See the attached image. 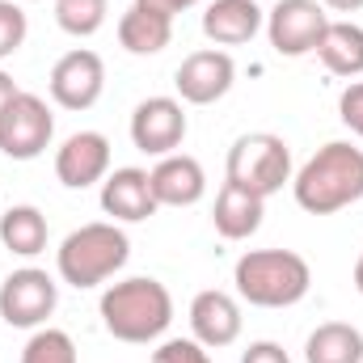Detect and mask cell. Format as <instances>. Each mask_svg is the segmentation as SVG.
Masks as SVG:
<instances>
[{"label":"cell","instance_id":"cell-27","mask_svg":"<svg viewBox=\"0 0 363 363\" xmlns=\"http://www.w3.org/2000/svg\"><path fill=\"white\" fill-rule=\"evenodd\" d=\"M241 363H291V355L271 342V338H262V342H250L245 351H241Z\"/></svg>","mask_w":363,"mask_h":363},{"label":"cell","instance_id":"cell-8","mask_svg":"<svg viewBox=\"0 0 363 363\" xmlns=\"http://www.w3.org/2000/svg\"><path fill=\"white\" fill-rule=\"evenodd\" d=\"M325 26H330V13L321 0H274V9L267 13V38H271L274 55L283 60L317 55Z\"/></svg>","mask_w":363,"mask_h":363},{"label":"cell","instance_id":"cell-21","mask_svg":"<svg viewBox=\"0 0 363 363\" xmlns=\"http://www.w3.org/2000/svg\"><path fill=\"white\" fill-rule=\"evenodd\" d=\"M304 363H363V334L351 321H321L304 342Z\"/></svg>","mask_w":363,"mask_h":363},{"label":"cell","instance_id":"cell-22","mask_svg":"<svg viewBox=\"0 0 363 363\" xmlns=\"http://www.w3.org/2000/svg\"><path fill=\"white\" fill-rule=\"evenodd\" d=\"M110 17V0H55V26L72 38H93Z\"/></svg>","mask_w":363,"mask_h":363},{"label":"cell","instance_id":"cell-32","mask_svg":"<svg viewBox=\"0 0 363 363\" xmlns=\"http://www.w3.org/2000/svg\"><path fill=\"white\" fill-rule=\"evenodd\" d=\"M17 4H30V0H17Z\"/></svg>","mask_w":363,"mask_h":363},{"label":"cell","instance_id":"cell-29","mask_svg":"<svg viewBox=\"0 0 363 363\" xmlns=\"http://www.w3.org/2000/svg\"><path fill=\"white\" fill-rule=\"evenodd\" d=\"M17 81H13V77H9V72H4V68H0V114H4V106H9V101H13V97H17Z\"/></svg>","mask_w":363,"mask_h":363},{"label":"cell","instance_id":"cell-30","mask_svg":"<svg viewBox=\"0 0 363 363\" xmlns=\"http://www.w3.org/2000/svg\"><path fill=\"white\" fill-rule=\"evenodd\" d=\"M325 4V13H359L363 0H321Z\"/></svg>","mask_w":363,"mask_h":363},{"label":"cell","instance_id":"cell-18","mask_svg":"<svg viewBox=\"0 0 363 363\" xmlns=\"http://www.w3.org/2000/svg\"><path fill=\"white\" fill-rule=\"evenodd\" d=\"M118 43L127 55H161L174 43V17L131 0V9L118 17Z\"/></svg>","mask_w":363,"mask_h":363},{"label":"cell","instance_id":"cell-26","mask_svg":"<svg viewBox=\"0 0 363 363\" xmlns=\"http://www.w3.org/2000/svg\"><path fill=\"white\" fill-rule=\"evenodd\" d=\"M338 118L363 140V81H351L338 93Z\"/></svg>","mask_w":363,"mask_h":363},{"label":"cell","instance_id":"cell-7","mask_svg":"<svg viewBox=\"0 0 363 363\" xmlns=\"http://www.w3.org/2000/svg\"><path fill=\"white\" fill-rule=\"evenodd\" d=\"M55 304H60V283L38 267H21L0 283V321L13 330H43Z\"/></svg>","mask_w":363,"mask_h":363},{"label":"cell","instance_id":"cell-6","mask_svg":"<svg viewBox=\"0 0 363 363\" xmlns=\"http://www.w3.org/2000/svg\"><path fill=\"white\" fill-rule=\"evenodd\" d=\"M55 140V114L38 93H17L0 114V152L9 161H38Z\"/></svg>","mask_w":363,"mask_h":363},{"label":"cell","instance_id":"cell-28","mask_svg":"<svg viewBox=\"0 0 363 363\" xmlns=\"http://www.w3.org/2000/svg\"><path fill=\"white\" fill-rule=\"evenodd\" d=\"M135 4H148V9H161V13L178 17V13H186V9H194L199 0H135Z\"/></svg>","mask_w":363,"mask_h":363},{"label":"cell","instance_id":"cell-24","mask_svg":"<svg viewBox=\"0 0 363 363\" xmlns=\"http://www.w3.org/2000/svg\"><path fill=\"white\" fill-rule=\"evenodd\" d=\"M30 34V21H26V9L17 0H0V60L17 55L21 43Z\"/></svg>","mask_w":363,"mask_h":363},{"label":"cell","instance_id":"cell-9","mask_svg":"<svg viewBox=\"0 0 363 363\" xmlns=\"http://www.w3.org/2000/svg\"><path fill=\"white\" fill-rule=\"evenodd\" d=\"M47 89L51 101L60 110H93L97 97L106 93V64L101 55L89 47H72L55 60L51 77H47Z\"/></svg>","mask_w":363,"mask_h":363},{"label":"cell","instance_id":"cell-12","mask_svg":"<svg viewBox=\"0 0 363 363\" xmlns=\"http://www.w3.org/2000/svg\"><path fill=\"white\" fill-rule=\"evenodd\" d=\"M241 300L233 291H220V287H207L190 300V338L203 342L207 351H224L241 338Z\"/></svg>","mask_w":363,"mask_h":363},{"label":"cell","instance_id":"cell-5","mask_svg":"<svg viewBox=\"0 0 363 363\" xmlns=\"http://www.w3.org/2000/svg\"><path fill=\"white\" fill-rule=\"evenodd\" d=\"M224 182H237V186L254 190L258 199L279 194L291 182V148H287V140L274 135V131H245V135H237L233 148H228Z\"/></svg>","mask_w":363,"mask_h":363},{"label":"cell","instance_id":"cell-31","mask_svg":"<svg viewBox=\"0 0 363 363\" xmlns=\"http://www.w3.org/2000/svg\"><path fill=\"white\" fill-rule=\"evenodd\" d=\"M355 291L363 296V254H359V262H355Z\"/></svg>","mask_w":363,"mask_h":363},{"label":"cell","instance_id":"cell-20","mask_svg":"<svg viewBox=\"0 0 363 363\" xmlns=\"http://www.w3.org/2000/svg\"><path fill=\"white\" fill-rule=\"evenodd\" d=\"M47 216L34 203H13L9 211H0V245L17 258H38L47 250Z\"/></svg>","mask_w":363,"mask_h":363},{"label":"cell","instance_id":"cell-1","mask_svg":"<svg viewBox=\"0 0 363 363\" xmlns=\"http://www.w3.org/2000/svg\"><path fill=\"white\" fill-rule=\"evenodd\" d=\"M97 313H101V325L110 338L131 342V347H148V342H161L165 330L174 325V296L161 279L131 274V279H118L101 291Z\"/></svg>","mask_w":363,"mask_h":363},{"label":"cell","instance_id":"cell-11","mask_svg":"<svg viewBox=\"0 0 363 363\" xmlns=\"http://www.w3.org/2000/svg\"><path fill=\"white\" fill-rule=\"evenodd\" d=\"M233 85H237V64L220 47L190 51L174 72V89H178L182 106H211V101L228 97Z\"/></svg>","mask_w":363,"mask_h":363},{"label":"cell","instance_id":"cell-14","mask_svg":"<svg viewBox=\"0 0 363 363\" xmlns=\"http://www.w3.org/2000/svg\"><path fill=\"white\" fill-rule=\"evenodd\" d=\"M97 199H101V211L114 224H140V220H152L161 211V203L152 194V182H148V169H135V165H123V169L106 174Z\"/></svg>","mask_w":363,"mask_h":363},{"label":"cell","instance_id":"cell-2","mask_svg":"<svg viewBox=\"0 0 363 363\" xmlns=\"http://www.w3.org/2000/svg\"><path fill=\"white\" fill-rule=\"evenodd\" d=\"M291 194L300 211L308 216H334L363 199V148L351 140H330L321 144L296 174H291Z\"/></svg>","mask_w":363,"mask_h":363},{"label":"cell","instance_id":"cell-13","mask_svg":"<svg viewBox=\"0 0 363 363\" xmlns=\"http://www.w3.org/2000/svg\"><path fill=\"white\" fill-rule=\"evenodd\" d=\"M110 174V140L101 131H77L55 148V178L68 190H89Z\"/></svg>","mask_w":363,"mask_h":363},{"label":"cell","instance_id":"cell-17","mask_svg":"<svg viewBox=\"0 0 363 363\" xmlns=\"http://www.w3.org/2000/svg\"><path fill=\"white\" fill-rule=\"evenodd\" d=\"M262 216H267V199H258L254 190H245L237 182L220 186L216 207H211V224L224 241H250L262 228Z\"/></svg>","mask_w":363,"mask_h":363},{"label":"cell","instance_id":"cell-19","mask_svg":"<svg viewBox=\"0 0 363 363\" xmlns=\"http://www.w3.org/2000/svg\"><path fill=\"white\" fill-rule=\"evenodd\" d=\"M317 60L325 64V72H334V77H342V81L363 77V26L342 21V17H338V21L330 17L325 34H321V43H317Z\"/></svg>","mask_w":363,"mask_h":363},{"label":"cell","instance_id":"cell-23","mask_svg":"<svg viewBox=\"0 0 363 363\" xmlns=\"http://www.w3.org/2000/svg\"><path fill=\"white\" fill-rule=\"evenodd\" d=\"M21 363H81L77 355V342L68 330H55V325H43L30 334V342L21 347Z\"/></svg>","mask_w":363,"mask_h":363},{"label":"cell","instance_id":"cell-16","mask_svg":"<svg viewBox=\"0 0 363 363\" xmlns=\"http://www.w3.org/2000/svg\"><path fill=\"white\" fill-rule=\"evenodd\" d=\"M148 182H152V194H157L161 207H194L207 194V174H203V165L190 152L161 157L148 169Z\"/></svg>","mask_w":363,"mask_h":363},{"label":"cell","instance_id":"cell-3","mask_svg":"<svg viewBox=\"0 0 363 363\" xmlns=\"http://www.w3.org/2000/svg\"><path fill=\"white\" fill-rule=\"evenodd\" d=\"M233 283L254 308H291L308 296L313 267L296 250H245L233 267Z\"/></svg>","mask_w":363,"mask_h":363},{"label":"cell","instance_id":"cell-15","mask_svg":"<svg viewBox=\"0 0 363 363\" xmlns=\"http://www.w3.org/2000/svg\"><path fill=\"white\" fill-rule=\"evenodd\" d=\"M267 30V13L258 0H211L203 9V34L224 51V47H245Z\"/></svg>","mask_w":363,"mask_h":363},{"label":"cell","instance_id":"cell-4","mask_svg":"<svg viewBox=\"0 0 363 363\" xmlns=\"http://www.w3.org/2000/svg\"><path fill=\"white\" fill-rule=\"evenodd\" d=\"M127 258H131V237L114 220H93V224L72 228L60 241L55 271L68 287L89 291V287H101L106 279H114L127 267Z\"/></svg>","mask_w":363,"mask_h":363},{"label":"cell","instance_id":"cell-25","mask_svg":"<svg viewBox=\"0 0 363 363\" xmlns=\"http://www.w3.org/2000/svg\"><path fill=\"white\" fill-rule=\"evenodd\" d=\"M152 363H211V351L194 338H165L152 351Z\"/></svg>","mask_w":363,"mask_h":363},{"label":"cell","instance_id":"cell-10","mask_svg":"<svg viewBox=\"0 0 363 363\" xmlns=\"http://www.w3.org/2000/svg\"><path fill=\"white\" fill-rule=\"evenodd\" d=\"M186 131H190V118H186V106H182L178 97L157 93V97H144L131 110V144L140 152L157 157V161L169 157V152H178Z\"/></svg>","mask_w":363,"mask_h":363}]
</instances>
